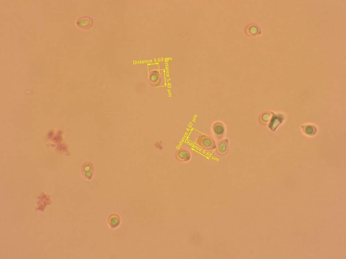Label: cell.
Listing matches in <instances>:
<instances>
[{"label":"cell","instance_id":"cell-1","mask_svg":"<svg viewBox=\"0 0 346 259\" xmlns=\"http://www.w3.org/2000/svg\"><path fill=\"white\" fill-rule=\"evenodd\" d=\"M197 143L200 147L207 150H214L216 148V144L214 140L205 135L201 136L198 138Z\"/></svg>","mask_w":346,"mask_h":259},{"label":"cell","instance_id":"cell-2","mask_svg":"<svg viewBox=\"0 0 346 259\" xmlns=\"http://www.w3.org/2000/svg\"><path fill=\"white\" fill-rule=\"evenodd\" d=\"M229 146V141L227 139H224L219 141L216 146L217 154L221 156L225 155L227 152Z\"/></svg>","mask_w":346,"mask_h":259},{"label":"cell","instance_id":"cell-3","mask_svg":"<svg viewBox=\"0 0 346 259\" xmlns=\"http://www.w3.org/2000/svg\"><path fill=\"white\" fill-rule=\"evenodd\" d=\"M175 158L179 162H185L189 161L190 159L191 155L188 150L182 148L176 152Z\"/></svg>","mask_w":346,"mask_h":259},{"label":"cell","instance_id":"cell-4","mask_svg":"<svg viewBox=\"0 0 346 259\" xmlns=\"http://www.w3.org/2000/svg\"><path fill=\"white\" fill-rule=\"evenodd\" d=\"M213 130L217 136H220L224 133V126L222 123H217L213 126Z\"/></svg>","mask_w":346,"mask_h":259},{"label":"cell","instance_id":"cell-5","mask_svg":"<svg viewBox=\"0 0 346 259\" xmlns=\"http://www.w3.org/2000/svg\"><path fill=\"white\" fill-rule=\"evenodd\" d=\"M109 223L112 227L116 228L120 224V218L117 215H113L109 218Z\"/></svg>","mask_w":346,"mask_h":259},{"label":"cell","instance_id":"cell-6","mask_svg":"<svg viewBox=\"0 0 346 259\" xmlns=\"http://www.w3.org/2000/svg\"><path fill=\"white\" fill-rule=\"evenodd\" d=\"M345 225L346 224H342V225H336V226L334 225V226H328V227H322V228H308V229H306L310 230V229H320V228H332V227H340V226Z\"/></svg>","mask_w":346,"mask_h":259},{"label":"cell","instance_id":"cell-7","mask_svg":"<svg viewBox=\"0 0 346 259\" xmlns=\"http://www.w3.org/2000/svg\"><path fill=\"white\" fill-rule=\"evenodd\" d=\"M296 225H297V227H298V228H299V231H300V233H301V235L302 236H303V238H304V239L305 240V241H306V243H307V244H308V245H309V246H310V248H311V249H312L313 250H314V251L315 252V253H316V254H317V255H318V257H319V258H321V259H322V258H321V257H319V255H318V253H316V251H315V250H314V249H313V248H312V247L311 246H310V245H309V244L308 243V242H307V240H306V239H305V238L304 237V236H303L302 234V233H301V230H300V228H299V226H298V224H297V223H296Z\"/></svg>","mask_w":346,"mask_h":259},{"label":"cell","instance_id":"cell-8","mask_svg":"<svg viewBox=\"0 0 346 259\" xmlns=\"http://www.w3.org/2000/svg\"><path fill=\"white\" fill-rule=\"evenodd\" d=\"M282 250H283V251H289V252H292V253H300V254H304V255H309V256H312V257H316V256H315V255H310V254H306V253L305 254V253H301L296 252H294V251H290V250H285V249H282Z\"/></svg>","mask_w":346,"mask_h":259}]
</instances>
